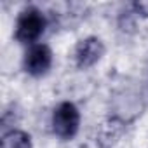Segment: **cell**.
<instances>
[{"label": "cell", "mask_w": 148, "mask_h": 148, "mask_svg": "<svg viewBox=\"0 0 148 148\" xmlns=\"http://www.w3.org/2000/svg\"><path fill=\"white\" fill-rule=\"evenodd\" d=\"M47 28V18L45 14L35 7V5H28L25 7L18 19H16V28H14V38L19 44L25 45H35L38 42V38L44 35Z\"/></svg>", "instance_id": "obj_1"}, {"label": "cell", "mask_w": 148, "mask_h": 148, "mask_svg": "<svg viewBox=\"0 0 148 148\" xmlns=\"http://www.w3.org/2000/svg\"><path fill=\"white\" fill-rule=\"evenodd\" d=\"M105 54V45L98 37H87L82 38L77 47L75 52H73V58H75V64L79 68H91L94 66Z\"/></svg>", "instance_id": "obj_4"}, {"label": "cell", "mask_w": 148, "mask_h": 148, "mask_svg": "<svg viewBox=\"0 0 148 148\" xmlns=\"http://www.w3.org/2000/svg\"><path fill=\"white\" fill-rule=\"evenodd\" d=\"M51 125H52V132L58 138L71 139L79 132V127H80V112H79V108L70 101L59 103L52 112Z\"/></svg>", "instance_id": "obj_2"}, {"label": "cell", "mask_w": 148, "mask_h": 148, "mask_svg": "<svg viewBox=\"0 0 148 148\" xmlns=\"http://www.w3.org/2000/svg\"><path fill=\"white\" fill-rule=\"evenodd\" d=\"M52 66V51L45 44L30 45L23 58V70L30 77H44Z\"/></svg>", "instance_id": "obj_3"}, {"label": "cell", "mask_w": 148, "mask_h": 148, "mask_svg": "<svg viewBox=\"0 0 148 148\" xmlns=\"http://www.w3.org/2000/svg\"><path fill=\"white\" fill-rule=\"evenodd\" d=\"M0 148H32V138L25 131L12 129V131L4 132Z\"/></svg>", "instance_id": "obj_5"}]
</instances>
